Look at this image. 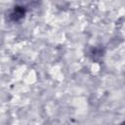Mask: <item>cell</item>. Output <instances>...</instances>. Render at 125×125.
Instances as JSON below:
<instances>
[{
    "label": "cell",
    "instance_id": "7a4b0ae2",
    "mask_svg": "<svg viewBox=\"0 0 125 125\" xmlns=\"http://www.w3.org/2000/svg\"><path fill=\"white\" fill-rule=\"evenodd\" d=\"M120 125H125V122H123L122 124H120Z\"/></svg>",
    "mask_w": 125,
    "mask_h": 125
},
{
    "label": "cell",
    "instance_id": "6da1fadb",
    "mask_svg": "<svg viewBox=\"0 0 125 125\" xmlns=\"http://www.w3.org/2000/svg\"><path fill=\"white\" fill-rule=\"evenodd\" d=\"M25 12L26 11H25V8L24 7L18 5V6H15L12 9L9 17H10L11 21H19L21 19H23L24 15H25Z\"/></svg>",
    "mask_w": 125,
    "mask_h": 125
}]
</instances>
